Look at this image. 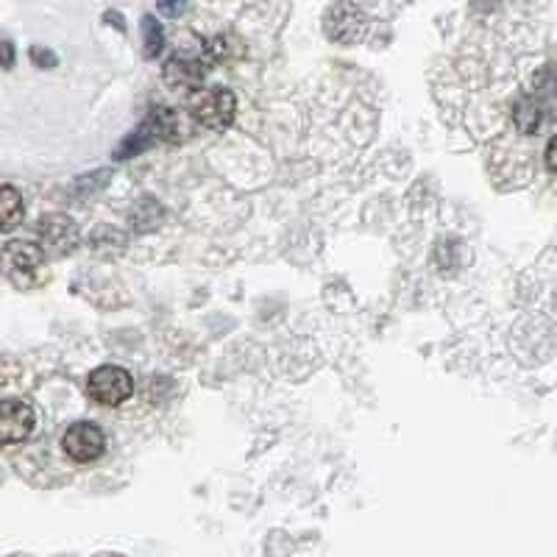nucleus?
I'll return each instance as SVG.
<instances>
[{
  "label": "nucleus",
  "mask_w": 557,
  "mask_h": 557,
  "mask_svg": "<svg viewBox=\"0 0 557 557\" xmlns=\"http://www.w3.org/2000/svg\"><path fill=\"white\" fill-rule=\"evenodd\" d=\"M145 129L151 131L154 140H162V143H179V140H184L182 117H179L176 109H156L154 115L145 120Z\"/></svg>",
  "instance_id": "9"
},
{
  "label": "nucleus",
  "mask_w": 557,
  "mask_h": 557,
  "mask_svg": "<svg viewBox=\"0 0 557 557\" xmlns=\"http://www.w3.org/2000/svg\"><path fill=\"white\" fill-rule=\"evenodd\" d=\"M42 262H45V251L34 243H26V240H14L0 254L3 271L14 279H31L42 268Z\"/></svg>",
  "instance_id": "7"
},
{
  "label": "nucleus",
  "mask_w": 557,
  "mask_h": 557,
  "mask_svg": "<svg viewBox=\"0 0 557 557\" xmlns=\"http://www.w3.org/2000/svg\"><path fill=\"white\" fill-rule=\"evenodd\" d=\"M326 37L337 42V45H354L365 37L368 31V14L357 6V3H349V0H340L335 3L329 12H326L324 20Z\"/></svg>",
  "instance_id": "3"
},
{
  "label": "nucleus",
  "mask_w": 557,
  "mask_h": 557,
  "mask_svg": "<svg viewBox=\"0 0 557 557\" xmlns=\"http://www.w3.org/2000/svg\"><path fill=\"white\" fill-rule=\"evenodd\" d=\"M546 109L544 104H538L535 98H521L519 104L513 106V123L521 134H535L544 126Z\"/></svg>",
  "instance_id": "11"
},
{
  "label": "nucleus",
  "mask_w": 557,
  "mask_h": 557,
  "mask_svg": "<svg viewBox=\"0 0 557 557\" xmlns=\"http://www.w3.org/2000/svg\"><path fill=\"white\" fill-rule=\"evenodd\" d=\"M234 112H237V98L226 87H212V90H193L190 98V117H195L204 129L223 131L232 126Z\"/></svg>",
  "instance_id": "1"
},
{
  "label": "nucleus",
  "mask_w": 557,
  "mask_h": 557,
  "mask_svg": "<svg viewBox=\"0 0 557 557\" xmlns=\"http://www.w3.org/2000/svg\"><path fill=\"white\" fill-rule=\"evenodd\" d=\"M31 59H34L39 67H45V70L56 65V56H53L51 51H45V48H31Z\"/></svg>",
  "instance_id": "14"
},
{
  "label": "nucleus",
  "mask_w": 557,
  "mask_h": 557,
  "mask_svg": "<svg viewBox=\"0 0 557 557\" xmlns=\"http://www.w3.org/2000/svg\"><path fill=\"white\" fill-rule=\"evenodd\" d=\"M131 393H134V379L120 365H101L87 379V396L92 402L104 404V407H117V404L129 402Z\"/></svg>",
  "instance_id": "2"
},
{
  "label": "nucleus",
  "mask_w": 557,
  "mask_h": 557,
  "mask_svg": "<svg viewBox=\"0 0 557 557\" xmlns=\"http://www.w3.org/2000/svg\"><path fill=\"white\" fill-rule=\"evenodd\" d=\"M37 234L39 240H42V246L48 248L51 254H56V257H65V254H70L78 246L76 223L70 221L67 215H59V212L45 215L37 223Z\"/></svg>",
  "instance_id": "6"
},
{
  "label": "nucleus",
  "mask_w": 557,
  "mask_h": 557,
  "mask_svg": "<svg viewBox=\"0 0 557 557\" xmlns=\"http://www.w3.org/2000/svg\"><path fill=\"white\" fill-rule=\"evenodd\" d=\"M143 37L148 59H156L165 48V31H162V23L156 17H143Z\"/></svg>",
  "instance_id": "12"
},
{
  "label": "nucleus",
  "mask_w": 557,
  "mask_h": 557,
  "mask_svg": "<svg viewBox=\"0 0 557 557\" xmlns=\"http://www.w3.org/2000/svg\"><path fill=\"white\" fill-rule=\"evenodd\" d=\"M546 168L557 176V134L549 140V145H546Z\"/></svg>",
  "instance_id": "16"
},
{
  "label": "nucleus",
  "mask_w": 557,
  "mask_h": 557,
  "mask_svg": "<svg viewBox=\"0 0 557 557\" xmlns=\"http://www.w3.org/2000/svg\"><path fill=\"white\" fill-rule=\"evenodd\" d=\"M156 9L170 20H179L187 12V0H156Z\"/></svg>",
  "instance_id": "13"
},
{
  "label": "nucleus",
  "mask_w": 557,
  "mask_h": 557,
  "mask_svg": "<svg viewBox=\"0 0 557 557\" xmlns=\"http://www.w3.org/2000/svg\"><path fill=\"white\" fill-rule=\"evenodd\" d=\"M62 449L76 463H95L106 452L104 429L98 424H90V421H78L73 427H67L65 438H62Z\"/></svg>",
  "instance_id": "4"
},
{
  "label": "nucleus",
  "mask_w": 557,
  "mask_h": 557,
  "mask_svg": "<svg viewBox=\"0 0 557 557\" xmlns=\"http://www.w3.org/2000/svg\"><path fill=\"white\" fill-rule=\"evenodd\" d=\"M26 207H23V195L17 193L9 184H0V232H12L23 223Z\"/></svg>",
  "instance_id": "10"
},
{
  "label": "nucleus",
  "mask_w": 557,
  "mask_h": 557,
  "mask_svg": "<svg viewBox=\"0 0 557 557\" xmlns=\"http://www.w3.org/2000/svg\"><path fill=\"white\" fill-rule=\"evenodd\" d=\"M0 67H6V70L14 67V45L9 42V39L0 42Z\"/></svg>",
  "instance_id": "15"
},
{
  "label": "nucleus",
  "mask_w": 557,
  "mask_h": 557,
  "mask_svg": "<svg viewBox=\"0 0 557 557\" xmlns=\"http://www.w3.org/2000/svg\"><path fill=\"white\" fill-rule=\"evenodd\" d=\"M37 429V413L23 399L0 402V443H23Z\"/></svg>",
  "instance_id": "5"
},
{
  "label": "nucleus",
  "mask_w": 557,
  "mask_h": 557,
  "mask_svg": "<svg viewBox=\"0 0 557 557\" xmlns=\"http://www.w3.org/2000/svg\"><path fill=\"white\" fill-rule=\"evenodd\" d=\"M165 81L176 90H198L204 81V65L190 56H173L165 65Z\"/></svg>",
  "instance_id": "8"
}]
</instances>
